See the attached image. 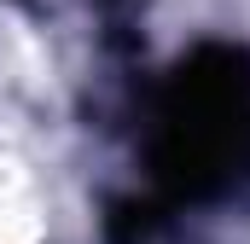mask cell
Returning <instances> with one entry per match:
<instances>
[{
    "instance_id": "1",
    "label": "cell",
    "mask_w": 250,
    "mask_h": 244,
    "mask_svg": "<svg viewBox=\"0 0 250 244\" xmlns=\"http://www.w3.org/2000/svg\"><path fill=\"white\" fill-rule=\"evenodd\" d=\"M146 175L169 215L250 192V47L198 41L169 64L146 111Z\"/></svg>"
},
{
    "instance_id": "2",
    "label": "cell",
    "mask_w": 250,
    "mask_h": 244,
    "mask_svg": "<svg viewBox=\"0 0 250 244\" xmlns=\"http://www.w3.org/2000/svg\"><path fill=\"white\" fill-rule=\"evenodd\" d=\"M169 227V209L146 192V198H117L105 209V244H151Z\"/></svg>"
}]
</instances>
